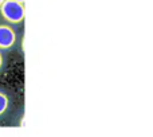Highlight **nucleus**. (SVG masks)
Wrapping results in <instances>:
<instances>
[{
    "mask_svg": "<svg viewBox=\"0 0 153 137\" xmlns=\"http://www.w3.org/2000/svg\"><path fill=\"white\" fill-rule=\"evenodd\" d=\"M3 1H4V0H0V5H1V3H3Z\"/></svg>",
    "mask_w": 153,
    "mask_h": 137,
    "instance_id": "obj_5",
    "label": "nucleus"
},
{
    "mask_svg": "<svg viewBox=\"0 0 153 137\" xmlns=\"http://www.w3.org/2000/svg\"><path fill=\"white\" fill-rule=\"evenodd\" d=\"M26 5L16 0H4L0 5V20L20 28L24 23Z\"/></svg>",
    "mask_w": 153,
    "mask_h": 137,
    "instance_id": "obj_1",
    "label": "nucleus"
},
{
    "mask_svg": "<svg viewBox=\"0 0 153 137\" xmlns=\"http://www.w3.org/2000/svg\"><path fill=\"white\" fill-rule=\"evenodd\" d=\"M20 43V31L18 27L0 20V51L10 54Z\"/></svg>",
    "mask_w": 153,
    "mask_h": 137,
    "instance_id": "obj_2",
    "label": "nucleus"
},
{
    "mask_svg": "<svg viewBox=\"0 0 153 137\" xmlns=\"http://www.w3.org/2000/svg\"><path fill=\"white\" fill-rule=\"evenodd\" d=\"M7 66H8V54L0 51V77L5 73Z\"/></svg>",
    "mask_w": 153,
    "mask_h": 137,
    "instance_id": "obj_4",
    "label": "nucleus"
},
{
    "mask_svg": "<svg viewBox=\"0 0 153 137\" xmlns=\"http://www.w3.org/2000/svg\"><path fill=\"white\" fill-rule=\"evenodd\" d=\"M13 102H15L13 93L7 87L0 86V121H3L11 114L13 109Z\"/></svg>",
    "mask_w": 153,
    "mask_h": 137,
    "instance_id": "obj_3",
    "label": "nucleus"
}]
</instances>
